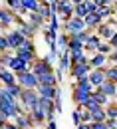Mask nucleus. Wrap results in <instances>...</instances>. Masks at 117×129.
<instances>
[{"label": "nucleus", "mask_w": 117, "mask_h": 129, "mask_svg": "<svg viewBox=\"0 0 117 129\" xmlns=\"http://www.w3.org/2000/svg\"><path fill=\"white\" fill-rule=\"evenodd\" d=\"M60 81L56 78V72H46L42 76H38V85H58Z\"/></svg>", "instance_id": "nucleus-16"}, {"label": "nucleus", "mask_w": 117, "mask_h": 129, "mask_svg": "<svg viewBox=\"0 0 117 129\" xmlns=\"http://www.w3.org/2000/svg\"><path fill=\"white\" fill-rule=\"evenodd\" d=\"M2 70H4V66H2V64H0V72H2Z\"/></svg>", "instance_id": "nucleus-56"}, {"label": "nucleus", "mask_w": 117, "mask_h": 129, "mask_svg": "<svg viewBox=\"0 0 117 129\" xmlns=\"http://www.w3.org/2000/svg\"><path fill=\"white\" fill-rule=\"evenodd\" d=\"M14 20H16V18L10 14V10H8V8H0V26H2V28L10 26Z\"/></svg>", "instance_id": "nucleus-21"}, {"label": "nucleus", "mask_w": 117, "mask_h": 129, "mask_svg": "<svg viewBox=\"0 0 117 129\" xmlns=\"http://www.w3.org/2000/svg\"><path fill=\"white\" fill-rule=\"evenodd\" d=\"M67 42H69V36H67V34H58V38H56V48H58L60 54H62V52H67Z\"/></svg>", "instance_id": "nucleus-23"}, {"label": "nucleus", "mask_w": 117, "mask_h": 129, "mask_svg": "<svg viewBox=\"0 0 117 129\" xmlns=\"http://www.w3.org/2000/svg\"><path fill=\"white\" fill-rule=\"evenodd\" d=\"M64 30H66L67 36H71V34H77V32H85L87 28H85V24H84V20H82V18L71 16L69 20L64 22Z\"/></svg>", "instance_id": "nucleus-5"}, {"label": "nucleus", "mask_w": 117, "mask_h": 129, "mask_svg": "<svg viewBox=\"0 0 117 129\" xmlns=\"http://www.w3.org/2000/svg\"><path fill=\"white\" fill-rule=\"evenodd\" d=\"M91 93H93V91H85V89H77V87H73V91H71V99H73L75 105H84V101L91 95Z\"/></svg>", "instance_id": "nucleus-17"}, {"label": "nucleus", "mask_w": 117, "mask_h": 129, "mask_svg": "<svg viewBox=\"0 0 117 129\" xmlns=\"http://www.w3.org/2000/svg\"><path fill=\"white\" fill-rule=\"evenodd\" d=\"M84 6L87 12H95V8H97V4L93 2V0H84Z\"/></svg>", "instance_id": "nucleus-42"}, {"label": "nucleus", "mask_w": 117, "mask_h": 129, "mask_svg": "<svg viewBox=\"0 0 117 129\" xmlns=\"http://www.w3.org/2000/svg\"><path fill=\"white\" fill-rule=\"evenodd\" d=\"M87 80H89V83H91V87H93V89H95V87H99L101 83L105 81V72H103V68H101V70L91 68V70H89V74H87Z\"/></svg>", "instance_id": "nucleus-7"}, {"label": "nucleus", "mask_w": 117, "mask_h": 129, "mask_svg": "<svg viewBox=\"0 0 117 129\" xmlns=\"http://www.w3.org/2000/svg\"><path fill=\"white\" fill-rule=\"evenodd\" d=\"M58 16L64 18V22L73 16V4L69 0H58Z\"/></svg>", "instance_id": "nucleus-8"}, {"label": "nucleus", "mask_w": 117, "mask_h": 129, "mask_svg": "<svg viewBox=\"0 0 117 129\" xmlns=\"http://www.w3.org/2000/svg\"><path fill=\"white\" fill-rule=\"evenodd\" d=\"M16 83L22 89H36L38 87V78L32 72H20V74H16Z\"/></svg>", "instance_id": "nucleus-2"}, {"label": "nucleus", "mask_w": 117, "mask_h": 129, "mask_svg": "<svg viewBox=\"0 0 117 129\" xmlns=\"http://www.w3.org/2000/svg\"><path fill=\"white\" fill-rule=\"evenodd\" d=\"M80 117H82V123H91V113L84 107H80Z\"/></svg>", "instance_id": "nucleus-38"}, {"label": "nucleus", "mask_w": 117, "mask_h": 129, "mask_svg": "<svg viewBox=\"0 0 117 129\" xmlns=\"http://www.w3.org/2000/svg\"><path fill=\"white\" fill-rule=\"evenodd\" d=\"M14 12H16V14H18V18H20V16H26V14H28V10H26L24 6H18L16 10H14Z\"/></svg>", "instance_id": "nucleus-47"}, {"label": "nucleus", "mask_w": 117, "mask_h": 129, "mask_svg": "<svg viewBox=\"0 0 117 129\" xmlns=\"http://www.w3.org/2000/svg\"><path fill=\"white\" fill-rule=\"evenodd\" d=\"M30 66L32 64H26L24 60H20V58H16V56H12V60L8 62V70L12 72V74H20V72H30Z\"/></svg>", "instance_id": "nucleus-9"}, {"label": "nucleus", "mask_w": 117, "mask_h": 129, "mask_svg": "<svg viewBox=\"0 0 117 129\" xmlns=\"http://www.w3.org/2000/svg\"><path fill=\"white\" fill-rule=\"evenodd\" d=\"M109 46H111V48H117V32L111 36V40H109Z\"/></svg>", "instance_id": "nucleus-49"}, {"label": "nucleus", "mask_w": 117, "mask_h": 129, "mask_svg": "<svg viewBox=\"0 0 117 129\" xmlns=\"http://www.w3.org/2000/svg\"><path fill=\"white\" fill-rule=\"evenodd\" d=\"M22 105L18 103V101H4V99H0V113L6 117V119H14L18 113H22Z\"/></svg>", "instance_id": "nucleus-1"}, {"label": "nucleus", "mask_w": 117, "mask_h": 129, "mask_svg": "<svg viewBox=\"0 0 117 129\" xmlns=\"http://www.w3.org/2000/svg\"><path fill=\"white\" fill-rule=\"evenodd\" d=\"M14 125H16L18 129H30V127H34L36 123H34V119L26 111H22V113H18L16 117H14Z\"/></svg>", "instance_id": "nucleus-11"}, {"label": "nucleus", "mask_w": 117, "mask_h": 129, "mask_svg": "<svg viewBox=\"0 0 117 129\" xmlns=\"http://www.w3.org/2000/svg\"><path fill=\"white\" fill-rule=\"evenodd\" d=\"M48 28L54 30V32H60V16L58 14H50V20H48Z\"/></svg>", "instance_id": "nucleus-31"}, {"label": "nucleus", "mask_w": 117, "mask_h": 129, "mask_svg": "<svg viewBox=\"0 0 117 129\" xmlns=\"http://www.w3.org/2000/svg\"><path fill=\"white\" fill-rule=\"evenodd\" d=\"M0 81L4 85H12V83H16V74H12L10 70H2L0 72Z\"/></svg>", "instance_id": "nucleus-24"}, {"label": "nucleus", "mask_w": 117, "mask_h": 129, "mask_svg": "<svg viewBox=\"0 0 117 129\" xmlns=\"http://www.w3.org/2000/svg\"><path fill=\"white\" fill-rule=\"evenodd\" d=\"M103 109H105L107 119H117V105L115 103H109V105H105ZM107 119H105V121H107Z\"/></svg>", "instance_id": "nucleus-32"}, {"label": "nucleus", "mask_w": 117, "mask_h": 129, "mask_svg": "<svg viewBox=\"0 0 117 129\" xmlns=\"http://www.w3.org/2000/svg\"><path fill=\"white\" fill-rule=\"evenodd\" d=\"M38 101V93H36V89H22V93L18 97V103L22 105V109L28 113V109L32 107L34 103Z\"/></svg>", "instance_id": "nucleus-3"}, {"label": "nucleus", "mask_w": 117, "mask_h": 129, "mask_svg": "<svg viewBox=\"0 0 117 129\" xmlns=\"http://www.w3.org/2000/svg\"><path fill=\"white\" fill-rule=\"evenodd\" d=\"M82 20H84V24H85V28H87V30H91V28H97V26L101 24L99 16H97L95 12H87V14H85Z\"/></svg>", "instance_id": "nucleus-19"}, {"label": "nucleus", "mask_w": 117, "mask_h": 129, "mask_svg": "<svg viewBox=\"0 0 117 129\" xmlns=\"http://www.w3.org/2000/svg\"><path fill=\"white\" fill-rule=\"evenodd\" d=\"M105 123H107V127H109V129H117V119H107Z\"/></svg>", "instance_id": "nucleus-48"}, {"label": "nucleus", "mask_w": 117, "mask_h": 129, "mask_svg": "<svg viewBox=\"0 0 117 129\" xmlns=\"http://www.w3.org/2000/svg\"><path fill=\"white\" fill-rule=\"evenodd\" d=\"M89 68H97V70H101V68H107V56H103V54H93L91 58H89Z\"/></svg>", "instance_id": "nucleus-18"}, {"label": "nucleus", "mask_w": 117, "mask_h": 129, "mask_svg": "<svg viewBox=\"0 0 117 129\" xmlns=\"http://www.w3.org/2000/svg\"><path fill=\"white\" fill-rule=\"evenodd\" d=\"M10 60H12V54H10V52H2V54H0V64L4 66V68L8 66Z\"/></svg>", "instance_id": "nucleus-39"}, {"label": "nucleus", "mask_w": 117, "mask_h": 129, "mask_svg": "<svg viewBox=\"0 0 117 129\" xmlns=\"http://www.w3.org/2000/svg\"><path fill=\"white\" fill-rule=\"evenodd\" d=\"M107 58H109V60H111V62H113V64L117 66V48H113V50H111V54H109Z\"/></svg>", "instance_id": "nucleus-46"}, {"label": "nucleus", "mask_w": 117, "mask_h": 129, "mask_svg": "<svg viewBox=\"0 0 117 129\" xmlns=\"http://www.w3.org/2000/svg\"><path fill=\"white\" fill-rule=\"evenodd\" d=\"M20 6H24L28 12H38L42 4H40L38 0H20Z\"/></svg>", "instance_id": "nucleus-26"}, {"label": "nucleus", "mask_w": 117, "mask_h": 129, "mask_svg": "<svg viewBox=\"0 0 117 129\" xmlns=\"http://www.w3.org/2000/svg\"><path fill=\"white\" fill-rule=\"evenodd\" d=\"M113 12H115V14H117V2H115V4H113Z\"/></svg>", "instance_id": "nucleus-55"}, {"label": "nucleus", "mask_w": 117, "mask_h": 129, "mask_svg": "<svg viewBox=\"0 0 117 129\" xmlns=\"http://www.w3.org/2000/svg\"><path fill=\"white\" fill-rule=\"evenodd\" d=\"M6 121H8V119H6V117H4L2 113H0V129H2L4 125H6Z\"/></svg>", "instance_id": "nucleus-51"}, {"label": "nucleus", "mask_w": 117, "mask_h": 129, "mask_svg": "<svg viewBox=\"0 0 117 129\" xmlns=\"http://www.w3.org/2000/svg\"><path fill=\"white\" fill-rule=\"evenodd\" d=\"M111 46H109V42H101L99 46H97V54H103V56H109L111 54Z\"/></svg>", "instance_id": "nucleus-35"}, {"label": "nucleus", "mask_w": 117, "mask_h": 129, "mask_svg": "<svg viewBox=\"0 0 117 129\" xmlns=\"http://www.w3.org/2000/svg\"><path fill=\"white\" fill-rule=\"evenodd\" d=\"M30 72L38 78V76H42V74H46V72H54V66H52L46 58H40V60H36V62L30 66Z\"/></svg>", "instance_id": "nucleus-6"}, {"label": "nucleus", "mask_w": 117, "mask_h": 129, "mask_svg": "<svg viewBox=\"0 0 117 129\" xmlns=\"http://www.w3.org/2000/svg\"><path fill=\"white\" fill-rule=\"evenodd\" d=\"M73 87H77V89H85V91H93V87H91V83H89V80H87V76H85V78H80V80H75Z\"/></svg>", "instance_id": "nucleus-27"}, {"label": "nucleus", "mask_w": 117, "mask_h": 129, "mask_svg": "<svg viewBox=\"0 0 117 129\" xmlns=\"http://www.w3.org/2000/svg\"><path fill=\"white\" fill-rule=\"evenodd\" d=\"M93 2H95L97 6H109V8L115 4V0H93Z\"/></svg>", "instance_id": "nucleus-43"}, {"label": "nucleus", "mask_w": 117, "mask_h": 129, "mask_svg": "<svg viewBox=\"0 0 117 129\" xmlns=\"http://www.w3.org/2000/svg\"><path fill=\"white\" fill-rule=\"evenodd\" d=\"M103 72H105V80H107V81H113V83H117V66L103 68Z\"/></svg>", "instance_id": "nucleus-28"}, {"label": "nucleus", "mask_w": 117, "mask_h": 129, "mask_svg": "<svg viewBox=\"0 0 117 129\" xmlns=\"http://www.w3.org/2000/svg\"><path fill=\"white\" fill-rule=\"evenodd\" d=\"M6 4H8V10H16L20 6V0H6Z\"/></svg>", "instance_id": "nucleus-45"}, {"label": "nucleus", "mask_w": 117, "mask_h": 129, "mask_svg": "<svg viewBox=\"0 0 117 129\" xmlns=\"http://www.w3.org/2000/svg\"><path fill=\"white\" fill-rule=\"evenodd\" d=\"M56 38H58V32H54V30H50V28H46L44 30V40L48 42V46H56Z\"/></svg>", "instance_id": "nucleus-29"}, {"label": "nucleus", "mask_w": 117, "mask_h": 129, "mask_svg": "<svg viewBox=\"0 0 117 129\" xmlns=\"http://www.w3.org/2000/svg\"><path fill=\"white\" fill-rule=\"evenodd\" d=\"M4 87H6V89H8V93H10V95L12 97H20V93H22V87H20V85H18V83H12V85H4Z\"/></svg>", "instance_id": "nucleus-33"}, {"label": "nucleus", "mask_w": 117, "mask_h": 129, "mask_svg": "<svg viewBox=\"0 0 117 129\" xmlns=\"http://www.w3.org/2000/svg\"><path fill=\"white\" fill-rule=\"evenodd\" d=\"M97 89H99L101 93H105L109 99H113V97L117 95V83H113V81H107V80H105Z\"/></svg>", "instance_id": "nucleus-15"}, {"label": "nucleus", "mask_w": 117, "mask_h": 129, "mask_svg": "<svg viewBox=\"0 0 117 129\" xmlns=\"http://www.w3.org/2000/svg\"><path fill=\"white\" fill-rule=\"evenodd\" d=\"M101 44V38L97 36V34H87V40H85L84 44V52H89L91 56L97 52V46Z\"/></svg>", "instance_id": "nucleus-12"}, {"label": "nucleus", "mask_w": 117, "mask_h": 129, "mask_svg": "<svg viewBox=\"0 0 117 129\" xmlns=\"http://www.w3.org/2000/svg\"><path fill=\"white\" fill-rule=\"evenodd\" d=\"M2 52H8V42H6V36H0V54Z\"/></svg>", "instance_id": "nucleus-44"}, {"label": "nucleus", "mask_w": 117, "mask_h": 129, "mask_svg": "<svg viewBox=\"0 0 117 129\" xmlns=\"http://www.w3.org/2000/svg\"><path fill=\"white\" fill-rule=\"evenodd\" d=\"M38 14L44 18V22H48V20H50V8H48V4H42L40 10H38Z\"/></svg>", "instance_id": "nucleus-37"}, {"label": "nucleus", "mask_w": 117, "mask_h": 129, "mask_svg": "<svg viewBox=\"0 0 117 129\" xmlns=\"http://www.w3.org/2000/svg\"><path fill=\"white\" fill-rule=\"evenodd\" d=\"M117 32V24L113 20H109V22H101L99 26H97V36L101 38V42H109L111 40V36Z\"/></svg>", "instance_id": "nucleus-4"}, {"label": "nucleus", "mask_w": 117, "mask_h": 129, "mask_svg": "<svg viewBox=\"0 0 117 129\" xmlns=\"http://www.w3.org/2000/svg\"><path fill=\"white\" fill-rule=\"evenodd\" d=\"M95 14L99 16L101 22H105V18H109L113 14V6H111V8H109V6H97V8H95Z\"/></svg>", "instance_id": "nucleus-25"}, {"label": "nucleus", "mask_w": 117, "mask_h": 129, "mask_svg": "<svg viewBox=\"0 0 117 129\" xmlns=\"http://www.w3.org/2000/svg\"><path fill=\"white\" fill-rule=\"evenodd\" d=\"M46 129H58V125H56V121H48V125H46Z\"/></svg>", "instance_id": "nucleus-52"}, {"label": "nucleus", "mask_w": 117, "mask_h": 129, "mask_svg": "<svg viewBox=\"0 0 117 129\" xmlns=\"http://www.w3.org/2000/svg\"><path fill=\"white\" fill-rule=\"evenodd\" d=\"M2 129H18V127L14 125V123H10V121H6V125H4Z\"/></svg>", "instance_id": "nucleus-50"}, {"label": "nucleus", "mask_w": 117, "mask_h": 129, "mask_svg": "<svg viewBox=\"0 0 117 129\" xmlns=\"http://www.w3.org/2000/svg\"><path fill=\"white\" fill-rule=\"evenodd\" d=\"M69 38H73L75 42H80V44L84 46V44H85V40H87V30H85V32H77V34H71Z\"/></svg>", "instance_id": "nucleus-36"}, {"label": "nucleus", "mask_w": 117, "mask_h": 129, "mask_svg": "<svg viewBox=\"0 0 117 129\" xmlns=\"http://www.w3.org/2000/svg\"><path fill=\"white\" fill-rule=\"evenodd\" d=\"M89 129H109L105 121H91L89 123Z\"/></svg>", "instance_id": "nucleus-41"}, {"label": "nucleus", "mask_w": 117, "mask_h": 129, "mask_svg": "<svg viewBox=\"0 0 117 129\" xmlns=\"http://www.w3.org/2000/svg\"><path fill=\"white\" fill-rule=\"evenodd\" d=\"M71 121H73V125H80V123H82V117H80V107H75V109L71 111Z\"/></svg>", "instance_id": "nucleus-40"}, {"label": "nucleus", "mask_w": 117, "mask_h": 129, "mask_svg": "<svg viewBox=\"0 0 117 129\" xmlns=\"http://www.w3.org/2000/svg\"><path fill=\"white\" fill-rule=\"evenodd\" d=\"M69 2H71V4H73V6H75V4H82V2H84V0H69Z\"/></svg>", "instance_id": "nucleus-54"}, {"label": "nucleus", "mask_w": 117, "mask_h": 129, "mask_svg": "<svg viewBox=\"0 0 117 129\" xmlns=\"http://www.w3.org/2000/svg\"><path fill=\"white\" fill-rule=\"evenodd\" d=\"M26 22L32 26L34 30H38V28H44V24H46V22H44V18L40 16L38 12H28V20H26Z\"/></svg>", "instance_id": "nucleus-20"}, {"label": "nucleus", "mask_w": 117, "mask_h": 129, "mask_svg": "<svg viewBox=\"0 0 117 129\" xmlns=\"http://www.w3.org/2000/svg\"><path fill=\"white\" fill-rule=\"evenodd\" d=\"M85 14H87V10H85L84 2H82V4H75V6H73V16H75V18H84Z\"/></svg>", "instance_id": "nucleus-34"}, {"label": "nucleus", "mask_w": 117, "mask_h": 129, "mask_svg": "<svg viewBox=\"0 0 117 129\" xmlns=\"http://www.w3.org/2000/svg\"><path fill=\"white\" fill-rule=\"evenodd\" d=\"M91 97L95 99V103H97L99 107H105V105H109V103H111V99H109V97L105 95V93H101V91L97 89V87L93 89V93H91Z\"/></svg>", "instance_id": "nucleus-22"}, {"label": "nucleus", "mask_w": 117, "mask_h": 129, "mask_svg": "<svg viewBox=\"0 0 117 129\" xmlns=\"http://www.w3.org/2000/svg\"><path fill=\"white\" fill-rule=\"evenodd\" d=\"M89 113H91V121H105L107 119L103 107H97V109H93V111H89Z\"/></svg>", "instance_id": "nucleus-30"}, {"label": "nucleus", "mask_w": 117, "mask_h": 129, "mask_svg": "<svg viewBox=\"0 0 117 129\" xmlns=\"http://www.w3.org/2000/svg\"><path fill=\"white\" fill-rule=\"evenodd\" d=\"M4 36H6V42H8V50H18V48H20V44L26 40L18 30H12V32L4 34Z\"/></svg>", "instance_id": "nucleus-10"}, {"label": "nucleus", "mask_w": 117, "mask_h": 129, "mask_svg": "<svg viewBox=\"0 0 117 129\" xmlns=\"http://www.w3.org/2000/svg\"><path fill=\"white\" fill-rule=\"evenodd\" d=\"M89 64H77V66H71L69 68V76H71V80H80V78H85L87 74H89Z\"/></svg>", "instance_id": "nucleus-13"}, {"label": "nucleus", "mask_w": 117, "mask_h": 129, "mask_svg": "<svg viewBox=\"0 0 117 129\" xmlns=\"http://www.w3.org/2000/svg\"><path fill=\"white\" fill-rule=\"evenodd\" d=\"M75 129H89V123H80V125H75Z\"/></svg>", "instance_id": "nucleus-53"}, {"label": "nucleus", "mask_w": 117, "mask_h": 129, "mask_svg": "<svg viewBox=\"0 0 117 129\" xmlns=\"http://www.w3.org/2000/svg\"><path fill=\"white\" fill-rule=\"evenodd\" d=\"M36 93L42 99H54L58 93V85H38L36 87Z\"/></svg>", "instance_id": "nucleus-14"}]
</instances>
